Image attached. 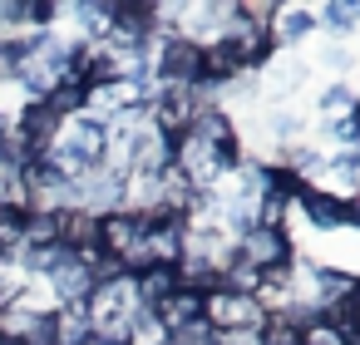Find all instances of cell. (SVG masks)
Instances as JSON below:
<instances>
[{"instance_id":"cell-13","label":"cell","mask_w":360,"mask_h":345,"mask_svg":"<svg viewBox=\"0 0 360 345\" xmlns=\"http://www.w3.org/2000/svg\"><path fill=\"white\" fill-rule=\"evenodd\" d=\"M266 138L281 143V148L301 143V119H296L291 109H271V114H266Z\"/></svg>"},{"instance_id":"cell-10","label":"cell","mask_w":360,"mask_h":345,"mask_svg":"<svg viewBox=\"0 0 360 345\" xmlns=\"http://www.w3.org/2000/svg\"><path fill=\"white\" fill-rule=\"evenodd\" d=\"M311 35H316V11H301V6L276 11V20H271L276 50H281V45H301V40H311Z\"/></svg>"},{"instance_id":"cell-17","label":"cell","mask_w":360,"mask_h":345,"mask_svg":"<svg viewBox=\"0 0 360 345\" xmlns=\"http://www.w3.org/2000/svg\"><path fill=\"white\" fill-rule=\"evenodd\" d=\"M301 79H306V65H301V60H276V70H271V84H266V89H271V94H291Z\"/></svg>"},{"instance_id":"cell-14","label":"cell","mask_w":360,"mask_h":345,"mask_svg":"<svg viewBox=\"0 0 360 345\" xmlns=\"http://www.w3.org/2000/svg\"><path fill=\"white\" fill-rule=\"evenodd\" d=\"M335 30V35H350L355 25H360V0H355V6H326L321 15H316V30Z\"/></svg>"},{"instance_id":"cell-4","label":"cell","mask_w":360,"mask_h":345,"mask_svg":"<svg viewBox=\"0 0 360 345\" xmlns=\"http://www.w3.org/2000/svg\"><path fill=\"white\" fill-rule=\"evenodd\" d=\"M139 237H143V222L129 217V212H109V217H99V227H94V247H99L109 261H119Z\"/></svg>"},{"instance_id":"cell-18","label":"cell","mask_w":360,"mask_h":345,"mask_svg":"<svg viewBox=\"0 0 360 345\" xmlns=\"http://www.w3.org/2000/svg\"><path fill=\"white\" fill-rule=\"evenodd\" d=\"M301 345H345V335H340L330 320H316V325L301 330Z\"/></svg>"},{"instance_id":"cell-15","label":"cell","mask_w":360,"mask_h":345,"mask_svg":"<svg viewBox=\"0 0 360 345\" xmlns=\"http://www.w3.org/2000/svg\"><path fill=\"white\" fill-rule=\"evenodd\" d=\"M355 99H360V94L335 79V84H326V94H321V114H326V119H345V114L355 109Z\"/></svg>"},{"instance_id":"cell-3","label":"cell","mask_w":360,"mask_h":345,"mask_svg":"<svg viewBox=\"0 0 360 345\" xmlns=\"http://www.w3.org/2000/svg\"><path fill=\"white\" fill-rule=\"evenodd\" d=\"M119 197H124V178H114L104 168H89L84 178H75V207L89 212L94 222L109 217V212H119Z\"/></svg>"},{"instance_id":"cell-16","label":"cell","mask_w":360,"mask_h":345,"mask_svg":"<svg viewBox=\"0 0 360 345\" xmlns=\"http://www.w3.org/2000/svg\"><path fill=\"white\" fill-rule=\"evenodd\" d=\"M257 345H301V330L286 325L281 315H266V320L257 325Z\"/></svg>"},{"instance_id":"cell-9","label":"cell","mask_w":360,"mask_h":345,"mask_svg":"<svg viewBox=\"0 0 360 345\" xmlns=\"http://www.w3.org/2000/svg\"><path fill=\"white\" fill-rule=\"evenodd\" d=\"M296 202H301V212L311 217V227H321V232H340V227H345V207H350V202H340V197H330V193H316V188H301Z\"/></svg>"},{"instance_id":"cell-7","label":"cell","mask_w":360,"mask_h":345,"mask_svg":"<svg viewBox=\"0 0 360 345\" xmlns=\"http://www.w3.org/2000/svg\"><path fill=\"white\" fill-rule=\"evenodd\" d=\"M153 315L163 320V330L173 335V330H183V325H198L202 320V291H183V286H173L168 291V301L163 306H153Z\"/></svg>"},{"instance_id":"cell-2","label":"cell","mask_w":360,"mask_h":345,"mask_svg":"<svg viewBox=\"0 0 360 345\" xmlns=\"http://www.w3.org/2000/svg\"><path fill=\"white\" fill-rule=\"evenodd\" d=\"M296 247H291V227L286 232H266V227H247L237 237V261H247L252 271H276V266H291Z\"/></svg>"},{"instance_id":"cell-11","label":"cell","mask_w":360,"mask_h":345,"mask_svg":"<svg viewBox=\"0 0 360 345\" xmlns=\"http://www.w3.org/2000/svg\"><path fill=\"white\" fill-rule=\"evenodd\" d=\"M129 281H134V296H139V306H143V311L163 306V301H168V291L178 286V281H173V266H148L143 276H129Z\"/></svg>"},{"instance_id":"cell-20","label":"cell","mask_w":360,"mask_h":345,"mask_svg":"<svg viewBox=\"0 0 360 345\" xmlns=\"http://www.w3.org/2000/svg\"><path fill=\"white\" fill-rule=\"evenodd\" d=\"M321 65H326V70H335V74H345V70H350V50H345V45H330Z\"/></svg>"},{"instance_id":"cell-8","label":"cell","mask_w":360,"mask_h":345,"mask_svg":"<svg viewBox=\"0 0 360 345\" xmlns=\"http://www.w3.org/2000/svg\"><path fill=\"white\" fill-rule=\"evenodd\" d=\"M291 207H296V197L266 183V188L257 193V202H252V227H266V232H286V222H291Z\"/></svg>"},{"instance_id":"cell-21","label":"cell","mask_w":360,"mask_h":345,"mask_svg":"<svg viewBox=\"0 0 360 345\" xmlns=\"http://www.w3.org/2000/svg\"><path fill=\"white\" fill-rule=\"evenodd\" d=\"M163 345H168V340H163Z\"/></svg>"},{"instance_id":"cell-6","label":"cell","mask_w":360,"mask_h":345,"mask_svg":"<svg viewBox=\"0 0 360 345\" xmlns=\"http://www.w3.org/2000/svg\"><path fill=\"white\" fill-rule=\"evenodd\" d=\"M173 168V143L148 124V129H139L134 134V173H143V178H158V173H168Z\"/></svg>"},{"instance_id":"cell-19","label":"cell","mask_w":360,"mask_h":345,"mask_svg":"<svg viewBox=\"0 0 360 345\" xmlns=\"http://www.w3.org/2000/svg\"><path fill=\"white\" fill-rule=\"evenodd\" d=\"M15 178H20V158L11 148V134L0 129V183H15Z\"/></svg>"},{"instance_id":"cell-12","label":"cell","mask_w":360,"mask_h":345,"mask_svg":"<svg viewBox=\"0 0 360 345\" xmlns=\"http://www.w3.org/2000/svg\"><path fill=\"white\" fill-rule=\"evenodd\" d=\"M168 340V330H163V320L153 315V311H134V320H129V345H163Z\"/></svg>"},{"instance_id":"cell-1","label":"cell","mask_w":360,"mask_h":345,"mask_svg":"<svg viewBox=\"0 0 360 345\" xmlns=\"http://www.w3.org/2000/svg\"><path fill=\"white\" fill-rule=\"evenodd\" d=\"M262 320H266V311L257 306V296H237L222 286H212L202 296V325L212 335H257Z\"/></svg>"},{"instance_id":"cell-5","label":"cell","mask_w":360,"mask_h":345,"mask_svg":"<svg viewBox=\"0 0 360 345\" xmlns=\"http://www.w3.org/2000/svg\"><path fill=\"white\" fill-rule=\"evenodd\" d=\"M183 227H188V222H173V217L143 222V247H148L153 266H178V261H183Z\"/></svg>"}]
</instances>
